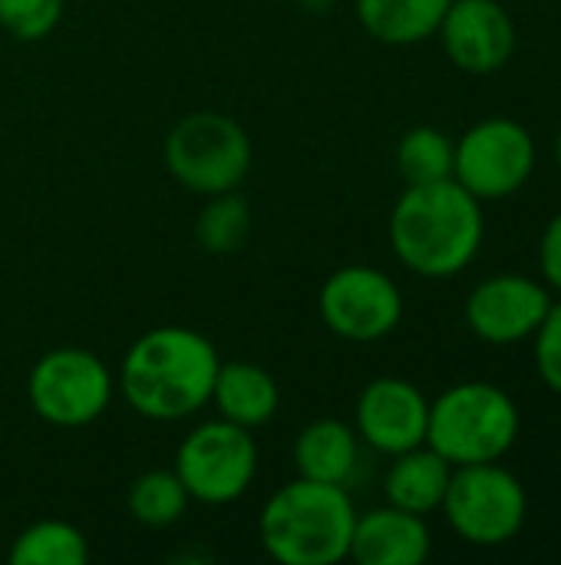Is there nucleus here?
<instances>
[{
  "instance_id": "obj_20",
  "label": "nucleus",
  "mask_w": 561,
  "mask_h": 565,
  "mask_svg": "<svg viewBox=\"0 0 561 565\" xmlns=\"http://www.w3.org/2000/svg\"><path fill=\"white\" fill-rule=\"evenodd\" d=\"M188 503H192V497L182 487L175 470H149L142 477H136L129 487V497H126L129 516L145 530L175 526L185 516Z\"/></svg>"
},
{
  "instance_id": "obj_8",
  "label": "nucleus",
  "mask_w": 561,
  "mask_h": 565,
  "mask_svg": "<svg viewBox=\"0 0 561 565\" xmlns=\"http://www.w3.org/2000/svg\"><path fill=\"white\" fill-rule=\"evenodd\" d=\"M539 162L532 132L509 116H489L456 139L453 179L483 205L503 202L526 189Z\"/></svg>"
},
{
  "instance_id": "obj_18",
  "label": "nucleus",
  "mask_w": 561,
  "mask_h": 565,
  "mask_svg": "<svg viewBox=\"0 0 561 565\" xmlns=\"http://www.w3.org/2000/svg\"><path fill=\"white\" fill-rule=\"evenodd\" d=\"M360 26L387 46H417L436 36L450 0H354Z\"/></svg>"
},
{
  "instance_id": "obj_25",
  "label": "nucleus",
  "mask_w": 561,
  "mask_h": 565,
  "mask_svg": "<svg viewBox=\"0 0 561 565\" xmlns=\"http://www.w3.org/2000/svg\"><path fill=\"white\" fill-rule=\"evenodd\" d=\"M539 275L552 291L561 295V212L549 218L539 238Z\"/></svg>"
},
{
  "instance_id": "obj_15",
  "label": "nucleus",
  "mask_w": 561,
  "mask_h": 565,
  "mask_svg": "<svg viewBox=\"0 0 561 565\" xmlns=\"http://www.w3.org/2000/svg\"><path fill=\"white\" fill-rule=\"evenodd\" d=\"M291 460L298 477L304 480L350 487L360 467V437L350 424L321 417L298 434L291 447Z\"/></svg>"
},
{
  "instance_id": "obj_13",
  "label": "nucleus",
  "mask_w": 561,
  "mask_h": 565,
  "mask_svg": "<svg viewBox=\"0 0 561 565\" xmlns=\"http://www.w3.org/2000/svg\"><path fill=\"white\" fill-rule=\"evenodd\" d=\"M427 424H430V401L413 381L403 377L370 381L354 407V430L360 444L387 457L423 447Z\"/></svg>"
},
{
  "instance_id": "obj_24",
  "label": "nucleus",
  "mask_w": 561,
  "mask_h": 565,
  "mask_svg": "<svg viewBox=\"0 0 561 565\" xmlns=\"http://www.w3.org/2000/svg\"><path fill=\"white\" fill-rule=\"evenodd\" d=\"M536 371L542 377V384L561 397V301H552L542 328L536 331Z\"/></svg>"
},
{
  "instance_id": "obj_11",
  "label": "nucleus",
  "mask_w": 561,
  "mask_h": 565,
  "mask_svg": "<svg viewBox=\"0 0 561 565\" xmlns=\"http://www.w3.org/2000/svg\"><path fill=\"white\" fill-rule=\"evenodd\" d=\"M552 288L542 278L499 271L483 278L463 308L466 328L493 348L532 341L552 308Z\"/></svg>"
},
{
  "instance_id": "obj_3",
  "label": "nucleus",
  "mask_w": 561,
  "mask_h": 565,
  "mask_svg": "<svg viewBox=\"0 0 561 565\" xmlns=\"http://www.w3.org/2000/svg\"><path fill=\"white\" fill-rule=\"evenodd\" d=\"M357 510L347 487L291 480L261 510L258 536L281 565H337L350 556Z\"/></svg>"
},
{
  "instance_id": "obj_16",
  "label": "nucleus",
  "mask_w": 561,
  "mask_h": 565,
  "mask_svg": "<svg viewBox=\"0 0 561 565\" xmlns=\"http://www.w3.org/2000/svg\"><path fill=\"white\" fill-rule=\"evenodd\" d=\"M218 407L222 420H231L245 430L265 427L278 407H281V391L278 381L251 361H222L212 387V401Z\"/></svg>"
},
{
  "instance_id": "obj_26",
  "label": "nucleus",
  "mask_w": 561,
  "mask_h": 565,
  "mask_svg": "<svg viewBox=\"0 0 561 565\" xmlns=\"http://www.w3.org/2000/svg\"><path fill=\"white\" fill-rule=\"evenodd\" d=\"M555 166L561 169V129H559V136H555Z\"/></svg>"
},
{
  "instance_id": "obj_14",
  "label": "nucleus",
  "mask_w": 561,
  "mask_h": 565,
  "mask_svg": "<svg viewBox=\"0 0 561 565\" xmlns=\"http://www.w3.org/2000/svg\"><path fill=\"white\" fill-rule=\"evenodd\" d=\"M430 550L433 536L427 516L387 503L370 513H357L347 559L360 565H420L430 559Z\"/></svg>"
},
{
  "instance_id": "obj_22",
  "label": "nucleus",
  "mask_w": 561,
  "mask_h": 565,
  "mask_svg": "<svg viewBox=\"0 0 561 565\" xmlns=\"http://www.w3.org/2000/svg\"><path fill=\"white\" fill-rule=\"evenodd\" d=\"M248 232H251V209L235 189L208 195L205 209L195 218V238L208 255L241 252L248 242Z\"/></svg>"
},
{
  "instance_id": "obj_4",
  "label": "nucleus",
  "mask_w": 561,
  "mask_h": 565,
  "mask_svg": "<svg viewBox=\"0 0 561 565\" xmlns=\"http://www.w3.org/2000/svg\"><path fill=\"white\" fill-rule=\"evenodd\" d=\"M522 430L516 401L489 381H463L430 401L427 447L450 467L503 460Z\"/></svg>"
},
{
  "instance_id": "obj_17",
  "label": "nucleus",
  "mask_w": 561,
  "mask_h": 565,
  "mask_svg": "<svg viewBox=\"0 0 561 565\" xmlns=\"http://www.w3.org/2000/svg\"><path fill=\"white\" fill-rule=\"evenodd\" d=\"M453 467L433 450V447H413L407 454H397L387 477H384V497L390 507L430 516L443 507L446 487H450Z\"/></svg>"
},
{
  "instance_id": "obj_7",
  "label": "nucleus",
  "mask_w": 561,
  "mask_h": 565,
  "mask_svg": "<svg viewBox=\"0 0 561 565\" xmlns=\"http://www.w3.org/2000/svg\"><path fill=\"white\" fill-rule=\"evenodd\" d=\"M116 377L106 361L86 348L46 351L26 377V397L33 414L60 430L96 424L112 404Z\"/></svg>"
},
{
  "instance_id": "obj_23",
  "label": "nucleus",
  "mask_w": 561,
  "mask_h": 565,
  "mask_svg": "<svg viewBox=\"0 0 561 565\" xmlns=\"http://www.w3.org/2000/svg\"><path fill=\"white\" fill-rule=\"evenodd\" d=\"M63 0H0V26L23 43H36L56 30Z\"/></svg>"
},
{
  "instance_id": "obj_9",
  "label": "nucleus",
  "mask_w": 561,
  "mask_h": 565,
  "mask_svg": "<svg viewBox=\"0 0 561 565\" xmlns=\"http://www.w3.org/2000/svg\"><path fill=\"white\" fill-rule=\"evenodd\" d=\"M175 473L195 503L228 507L241 500L258 473L251 430L222 417L195 427L175 450Z\"/></svg>"
},
{
  "instance_id": "obj_2",
  "label": "nucleus",
  "mask_w": 561,
  "mask_h": 565,
  "mask_svg": "<svg viewBox=\"0 0 561 565\" xmlns=\"http://www.w3.org/2000/svg\"><path fill=\"white\" fill-rule=\"evenodd\" d=\"M218 364L222 358L205 334L182 324L152 328L126 351L119 391L139 417L175 424L212 401Z\"/></svg>"
},
{
  "instance_id": "obj_1",
  "label": "nucleus",
  "mask_w": 561,
  "mask_h": 565,
  "mask_svg": "<svg viewBox=\"0 0 561 565\" xmlns=\"http://www.w3.org/2000/svg\"><path fill=\"white\" fill-rule=\"evenodd\" d=\"M390 248L403 268L443 281L463 275L486 238L483 202L456 179L407 185L390 212Z\"/></svg>"
},
{
  "instance_id": "obj_12",
  "label": "nucleus",
  "mask_w": 561,
  "mask_h": 565,
  "mask_svg": "<svg viewBox=\"0 0 561 565\" xmlns=\"http://www.w3.org/2000/svg\"><path fill=\"white\" fill-rule=\"evenodd\" d=\"M450 63L473 76L499 73L516 46V20L499 0H450L436 30Z\"/></svg>"
},
{
  "instance_id": "obj_10",
  "label": "nucleus",
  "mask_w": 561,
  "mask_h": 565,
  "mask_svg": "<svg viewBox=\"0 0 561 565\" xmlns=\"http://www.w3.org/2000/svg\"><path fill=\"white\" fill-rule=\"evenodd\" d=\"M317 311L331 334L350 344H374L400 328L403 291L374 265H344L321 285Z\"/></svg>"
},
{
  "instance_id": "obj_6",
  "label": "nucleus",
  "mask_w": 561,
  "mask_h": 565,
  "mask_svg": "<svg viewBox=\"0 0 561 565\" xmlns=\"http://www.w3.org/2000/svg\"><path fill=\"white\" fill-rule=\"evenodd\" d=\"M450 530L483 550H496L513 543L529 516V497L522 480L506 470L499 460L453 467L443 507Z\"/></svg>"
},
{
  "instance_id": "obj_21",
  "label": "nucleus",
  "mask_w": 561,
  "mask_h": 565,
  "mask_svg": "<svg viewBox=\"0 0 561 565\" xmlns=\"http://www.w3.org/2000/svg\"><path fill=\"white\" fill-rule=\"evenodd\" d=\"M453 152L456 139H450L436 126H413L397 142V172L407 185H427L453 179Z\"/></svg>"
},
{
  "instance_id": "obj_5",
  "label": "nucleus",
  "mask_w": 561,
  "mask_h": 565,
  "mask_svg": "<svg viewBox=\"0 0 561 565\" xmlns=\"http://www.w3.org/2000/svg\"><path fill=\"white\" fill-rule=\"evenodd\" d=\"M162 156L179 185L208 199L245 182L251 169V139L228 113L198 109L169 129Z\"/></svg>"
},
{
  "instance_id": "obj_19",
  "label": "nucleus",
  "mask_w": 561,
  "mask_h": 565,
  "mask_svg": "<svg viewBox=\"0 0 561 565\" xmlns=\"http://www.w3.org/2000/svg\"><path fill=\"white\" fill-rule=\"evenodd\" d=\"M7 556L13 565H86L89 543L73 523L40 520L13 540Z\"/></svg>"
}]
</instances>
